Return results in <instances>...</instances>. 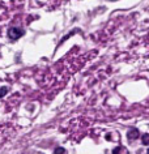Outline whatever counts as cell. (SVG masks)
<instances>
[{
    "label": "cell",
    "mask_w": 149,
    "mask_h": 154,
    "mask_svg": "<svg viewBox=\"0 0 149 154\" xmlns=\"http://www.w3.org/2000/svg\"><path fill=\"white\" fill-rule=\"evenodd\" d=\"M24 34H25V32H24V29H21V28L12 26V28L8 29V38L11 41H16L18 38L24 37Z\"/></svg>",
    "instance_id": "cell-1"
},
{
    "label": "cell",
    "mask_w": 149,
    "mask_h": 154,
    "mask_svg": "<svg viewBox=\"0 0 149 154\" xmlns=\"http://www.w3.org/2000/svg\"><path fill=\"white\" fill-rule=\"evenodd\" d=\"M140 136V132H139V129L137 128H129L128 129V132H127V137H128V140H136V138H139Z\"/></svg>",
    "instance_id": "cell-2"
},
{
    "label": "cell",
    "mask_w": 149,
    "mask_h": 154,
    "mask_svg": "<svg viewBox=\"0 0 149 154\" xmlns=\"http://www.w3.org/2000/svg\"><path fill=\"white\" fill-rule=\"evenodd\" d=\"M113 154H128V150L124 146H116L113 149Z\"/></svg>",
    "instance_id": "cell-3"
},
{
    "label": "cell",
    "mask_w": 149,
    "mask_h": 154,
    "mask_svg": "<svg viewBox=\"0 0 149 154\" xmlns=\"http://www.w3.org/2000/svg\"><path fill=\"white\" fill-rule=\"evenodd\" d=\"M141 142H143V145L149 146V133L143 134V137H141Z\"/></svg>",
    "instance_id": "cell-4"
},
{
    "label": "cell",
    "mask_w": 149,
    "mask_h": 154,
    "mask_svg": "<svg viewBox=\"0 0 149 154\" xmlns=\"http://www.w3.org/2000/svg\"><path fill=\"white\" fill-rule=\"evenodd\" d=\"M54 154H67V152L64 148H62V146H58V148H55Z\"/></svg>",
    "instance_id": "cell-5"
},
{
    "label": "cell",
    "mask_w": 149,
    "mask_h": 154,
    "mask_svg": "<svg viewBox=\"0 0 149 154\" xmlns=\"http://www.w3.org/2000/svg\"><path fill=\"white\" fill-rule=\"evenodd\" d=\"M7 91H8V88H7V86L0 88V98H3V97H4V95L7 94Z\"/></svg>",
    "instance_id": "cell-6"
},
{
    "label": "cell",
    "mask_w": 149,
    "mask_h": 154,
    "mask_svg": "<svg viewBox=\"0 0 149 154\" xmlns=\"http://www.w3.org/2000/svg\"><path fill=\"white\" fill-rule=\"evenodd\" d=\"M107 2H116V0H107Z\"/></svg>",
    "instance_id": "cell-7"
},
{
    "label": "cell",
    "mask_w": 149,
    "mask_h": 154,
    "mask_svg": "<svg viewBox=\"0 0 149 154\" xmlns=\"http://www.w3.org/2000/svg\"><path fill=\"white\" fill-rule=\"evenodd\" d=\"M147 154H149V149H148V150H147Z\"/></svg>",
    "instance_id": "cell-8"
}]
</instances>
